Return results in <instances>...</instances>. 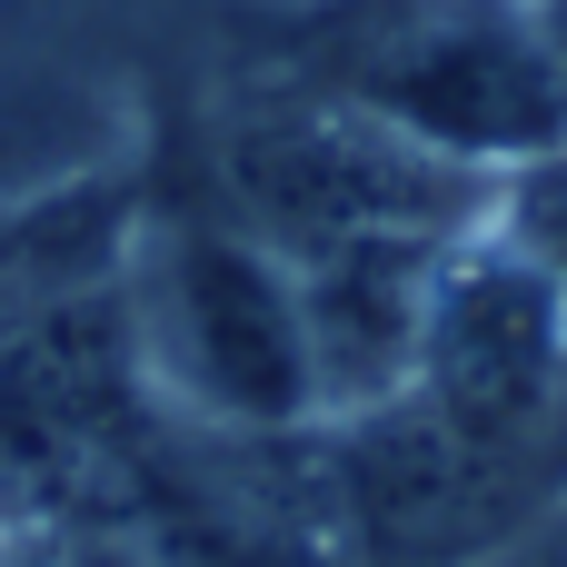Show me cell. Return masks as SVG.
<instances>
[{
  "mask_svg": "<svg viewBox=\"0 0 567 567\" xmlns=\"http://www.w3.org/2000/svg\"><path fill=\"white\" fill-rule=\"evenodd\" d=\"M140 359H159L169 389H179L209 429L279 439V429H309V419H319V369H309L299 279H289V259L259 249L229 209L169 229Z\"/></svg>",
  "mask_w": 567,
  "mask_h": 567,
  "instance_id": "cell-1",
  "label": "cell"
}]
</instances>
